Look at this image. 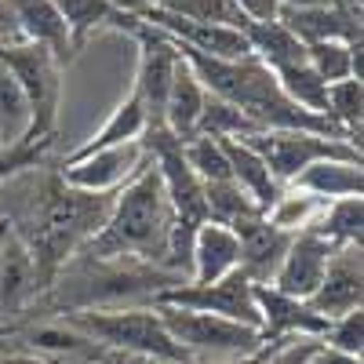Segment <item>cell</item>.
Masks as SVG:
<instances>
[{
	"mask_svg": "<svg viewBox=\"0 0 364 364\" xmlns=\"http://www.w3.org/2000/svg\"><path fill=\"white\" fill-rule=\"evenodd\" d=\"M0 336H4V328H0Z\"/></svg>",
	"mask_w": 364,
	"mask_h": 364,
	"instance_id": "cell-45",
	"label": "cell"
},
{
	"mask_svg": "<svg viewBox=\"0 0 364 364\" xmlns=\"http://www.w3.org/2000/svg\"><path fill=\"white\" fill-rule=\"evenodd\" d=\"M149 132V120H146V109H142V102H139V95L132 91V95L120 102L113 113H109V120L99 128V135H91L73 157H66V161H80V157H87V154H99V149H109V146H124V142H142V135Z\"/></svg>",
	"mask_w": 364,
	"mask_h": 364,
	"instance_id": "cell-23",
	"label": "cell"
},
{
	"mask_svg": "<svg viewBox=\"0 0 364 364\" xmlns=\"http://www.w3.org/2000/svg\"><path fill=\"white\" fill-rule=\"evenodd\" d=\"M259 357V353H255ZM255 357H248V360H230V364H255Z\"/></svg>",
	"mask_w": 364,
	"mask_h": 364,
	"instance_id": "cell-44",
	"label": "cell"
},
{
	"mask_svg": "<svg viewBox=\"0 0 364 364\" xmlns=\"http://www.w3.org/2000/svg\"><path fill=\"white\" fill-rule=\"evenodd\" d=\"M175 211L154 164H146L128 186H120L102 230L77 252L84 259H142L168 269Z\"/></svg>",
	"mask_w": 364,
	"mask_h": 364,
	"instance_id": "cell-2",
	"label": "cell"
},
{
	"mask_svg": "<svg viewBox=\"0 0 364 364\" xmlns=\"http://www.w3.org/2000/svg\"><path fill=\"white\" fill-rule=\"evenodd\" d=\"M91 364H154V360H146L139 353H120V350H95Z\"/></svg>",
	"mask_w": 364,
	"mask_h": 364,
	"instance_id": "cell-39",
	"label": "cell"
},
{
	"mask_svg": "<svg viewBox=\"0 0 364 364\" xmlns=\"http://www.w3.org/2000/svg\"><path fill=\"white\" fill-rule=\"evenodd\" d=\"M29 295H37V269L29 248L11 233L0 245V314H15Z\"/></svg>",
	"mask_w": 364,
	"mask_h": 364,
	"instance_id": "cell-21",
	"label": "cell"
},
{
	"mask_svg": "<svg viewBox=\"0 0 364 364\" xmlns=\"http://www.w3.org/2000/svg\"><path fill=\"white\" fill-rule=\"evenodd\" d=\"M310 230L336 248L360 245V237H364V197H343V200L324 204L321 219Z\"/></svg>",
	"mask_w": 364,
	"mask_h": 364,
	"instance_id": "cell-26",
	"label": "cell"
},
{
	"mask_svg": "<svg viewBox=\"0 0 364 364\" xmlns=\"http://www.w3.org/2000/svg\"><path fill=\"white\" fill-rule=\"evenodd\" d=\"M321 211H324V200L314 197V193H302L295 186H284V193L273 200V208L266 211V219L284 230V233H302V230H310L317 219H321Z\"/></svg>",
	"mask_w": 364,
	"mask_h": 364,
	"instance_id": "cell-28",
	"label": "cell"
},
{
	"mask_svg": "<svg viewBox=\"0 0 364 364\" xmlns=\"http://www.w3.org/2000/svg\"><path fill=\"white\" fill-rule=\"evenodd\" d=\"M168 336L175 346L190 357V364H230V360H248L255 357L266 343L259 328L237 324L215 314H193V310H175V306H157Z\"/></svg>",
	"mask_w": 364,
	"mask_h": 364,
	"instance_id": "cell-4",
	"label": "cell"
},
{
	"mask_svg": "<svg viewBox=\"0 0 364 364\" xmlns=\"http://www.w3.org/2000/svg\"><path fill=\"white\" fill-rule=\"evenodd\" d=\"M26 135H29V102L15 73L0 63V157L26 146Z\"/></svg>",
	"mask_w": 364,
	"mask_h": 364,
	"instance_id": "cell-24",
	"label": "cell"
},
{
	"mask_svg": "<svg viewBox=\"0 0 364 364\" xmlns=\"http://www.w3.org/2000/svg\"><path fill=\"white\" fill-rule=\"evenodd\" d=\"M291 186L331 204L343 197H360L364 193V171H360V161H321V164L302 171Z\"/></svg>",
	"mask_w": 364,
	"mask_h": 364,
	"instance_id": "cell-20",
	"label": "cell"
},
{
	"mask_svg": "<svg viewBox=\"0 0 364 364\" xmlns=\"http://www.w3.org/2000/svg\"><path fill=\"white\" fill-rule=\"evenodd\" d=\"M240 262V245H237V233L230 226L219 223H204L193 233V245H190V284H211V281H223L226 273H233Z\"/></svg>",
	"mask_w": 364,
	"mask_h": 364,
	"instance_id": "cell-16",
	"label": "cell"
},
{
	"mask_svg": "<svg viewBox=\"0 0 364 364\" xmlns=\"http://www.w3.org/2000/svg\"><path fill=\"white\" fill-rule=\"evenodd\" d=\"M331 0H277V8H291V11H306V8H324Z\"/></svg>",
	"mask_w": 364,
	"mask_h": 364,
	"instance_id": "cell-42",
	"label": "cell"
},
{
	"mask_svg": "<svg viewBox=\"0 0 364 364\" xmlns=\"http://www.w3.org/2000/svg\"><path fill=\"white\" fill-rule=\"evenodd\" d=\"M321 346V339H277V343H266L255 357V364H310L314 350Z\"/></svg>",
	"mask_w": 364,
	"mask_h": 364,
	"instance_id": "cell-35",
	"label": "cell"
},
{
	"mask_svg": "<svg viewBox=\"0 0 364 364\" xmlns=\"http://www.w3.org/2000/svg\"><path fill=\"white\" fill-rule=\"evenodd\" d=\"M324 117L360 149V120H364V80H336L324 91Z\"/></svg>",
	"mask_w": 364,
	"mask_h": 364,
	"instance_id": "cell-25",
	"label": "cell"
},
{
	"mask_svg": "<svg viewBox=\"0 0 364 364\" xmlns=\"http://www.w3.org/2000/svg\"><path fill=\"white\" fill-rule=\"evenodd\" d=\"M336 252V245H328L324 237H317L314 230H302L291 237V245L273 273L269 288H277L281 295H291V299H302L310 302V295L321 288V277L328 269V259Z\"/></svg>",
	"mask_w": 364,
	"mask_h": 364,
	"instance_id": "cell-13",
	"label": "cell"
},
{
	"mask_svg": "<svg viewBox=\"0 0 364 364\" xmlns=\"http://www.w3.org/2000/svg\"><path fill=\"white\" fill-rule=\"evenodd\" d=\"M182 58V55H178ZM208 102V91L204 84L197 80V73L182 63L175 80H171V91H168V102H164V128L178 139V142H190L197 135V120H200V109Z\"/></svg>",
	"mask_w": 364,
	"mask_h": 364,
	"instance_id": "cell-19",
	"label": "cell"
},
{
	"mask_svg": "<svg viewBox=\"0 0 364 364\" xmlns=\"http://www.w3.org/2000/svg\"><path fill=\"white\" fill-rule=\"evenodd\" d=\"M321 343L331 346V350L360 357V350H364V310H353V314H343L336 321H328V331H324Z\"/></svg>",
	"mask_w": 364,
	"mask_h": 364,
	"instance_id": "cell-34",
	"label": "cell"
},
{
	"mask_svg": "<svg viewBox=\"0 0 364 364\" xmlns=\"http://www.w3.org/2000/svg\"><path fill=\"white\" fill-rule=\"evenodd\" d=\"M360 44V41H357ZM306 66L324 80V84H336V80H350L353 77V44L346 41H321L306 48ZM357 80V77H353Z\"/></svg>",
	"mask_w": 364,
	"mask_h": 364,
	"instance_id": "cell-32",
	"label": "cell"
},
{
	"mask_svg": "<svg viewBox=\"0 0 364 364\" xmlns=\"http://www.w3.org/2000/svg\"><path fill=\"white\" fill-rule=\"evenodd\" d=\"M310 310L324 321H336L343 314L364 310V255L360 245H343L331 252L321 288L310 295Z\"/></svg>",
	"mask_w": 364,
	"mask_h": 364,
	"instance_id": "cell-10",
	"label": "cell"
},
{
	"mask_svg": "<svg viewBox=\"0 0 364 364\" xmlns=\"http://www.w3.org/2000/svg\"><path fill=\"white\" fill-rule=\"evenodd\" d=\"M15 26H18V41L48 48L63 63V70L73 63L77 48L70 41V26L51 0H15Z\"/></svg>",
	"mask_w": 364,
	"mask_h": 364,
	"instance_id": "cell-15",
	"label": "cell"
},
{
	"mask_svg": "<svg viewBox=\"0 0 364 364\" xmlns=\"http://www.w3.org/2000/svg\"><path fill=\"white\" fill-rule=\"evenodd\" d=\"M277 22L299 44H321V41H360V0H331L324 8H306V11H291L277 8Z\"/></svg>",
	"mask_w": 364,
	"mask_h": 364,
	"instance_id": "cell-11",
	"label": "cell"
},
{
	"mask_svg": "<svg viewBox=\"0 0 364 364\" xmlns=\"http://www.w3.org/2000/svg\"><path fill=\"white\" fill-rule=\"evenodd\" d=\"M149 306H175V310H193V314H215L237 324L259 328V306H255V284L240 269L226 273L223 281L211 284H171L149 295Z\"/></svg>",
	"mask_w": 364,
	"mask_h": 364,
	"instance_id": "cell-7",
	"label": "cell"
},
{
	"mask_svg": "<svg viewBox=\"0 0 364 364\" xmlns=\"http://www.w3.org/2000/svg\"><path fill=\"white\" fill-rule=\"evenodd\" d=\"M33 193H26L15 215H4L11 223V233L29 248L37 269V291L55 281V273L66 266L70 255H77L91 237H95L113 208L117 193H84L55 178H26Z\"/></svg>",
	"mask_w": 364,
	"mask_h": 364,
	"instance_id": "cell-1",
	"label": "cell"
},
{
	"mask_svg": "<svg viewBox=\"0 0 364 364\" xmlns=\"http://www.w3.org/2000/svg\"><path fill=\"white\" fill-rule=\"evenodd\" d=\"M219 142H223V149H226V161H230V175H233V182L255 200V208L266 215V211L273 208V200L284 193V186L269 175L266 161L255 154L248 142H240V139H219Z\"/></svg>",
	"mask_w": 364,
	"mask_h": 364,
	"instance_id": "cell-18",
	"label": "cell"
},
{
	"mask_svg": "<svg viewBox=\"0 0 364 364\" xmlns=\"http://www.w3.org/2000/svg\"><path fill=\"white\" fill-rule=\"evenodd\" d=\"M255 132H259V124L248 120L237 106H230V102H223L215 95H208V102L200 109V120H197V135H208V139H248Z\"/></svg>",
	"mask_w": 364,
	"mask_h": 364,
	"instance_id": "cell-30",
	"label": "cell"
},
{
	"mask_svg": "<svg viewBox=\"0 0 364 364\" xmlns=\"http://www.w3.org/2000/svg\"><path fill=\"white\" fill-rule=\"evenodd\" d=\"M63 324L99 350L139 353L154 364H190V357L175 346L157 306H87L63 317Z\"/></svg>",
	"mask_w": 364,
	"mask_h": 364,
	"instance_id": "cell-3",
	"label": "cell"
},
{
	"mask_svg": "<svg viewBox=\"0 0 364 364\" xmlns=\"http://www.w3.org/2000/svg\"><path fill=\"white\" fill-rule=\"evenodd\" d=\"M18 26H15V0H0V44H15Z\"/></svg>",
	"mask_w": 364,
	"mask_h": 364,
	"instance_id": "cell-37",
	"label": "cell"
},
{
	"mask_svg": "<svg viewBox=\"0 0 364 364\" xmlns=\"http://www.w3.org/2000/svg\"><path fill=\"white\" fill-rule=\"evenodd\" d=\"M310 364H364L360 357H353V353H343V350H331V346H317L314 350V357H310Z\"/></svg>",
	"mask_w": 364,
	"mask_h": 364,
	"instance_id": "cell-38",
	"label": "cell"
},
{
	"mask_svg": "<svg viewBox=\"0 0 364 364\" xmlns=\"http://www.w3.org/2000/svg\"><path fill=\"white\" fill-rule=\"evenodd\" d=\"M237 8L252 22H273L277 18V0H237Z\"/></svg>",
	"mask_w": 364,
	"mask_h": 364,
	"instance_id": "cell-36",
	"label": "cell"
},
{
	"mask_svg": "<svg viewBox=\"0 0 364 364\" xmlns=\"http://www.w3.org/2000/svg\"><path fill=\"white\" fill-rule=\"evenodd\" d=\"M113 4H117V8H124L128 15H135V18H139V15H142V11H149V8H161L164 0H113Z\"/></svg>",
	"mask_w": 364,
	"mask_h": 364,
	"instance_id": "cell-40",
	"label": "cell"
},
{
	"mask_svg": "<svg viewBox=\"0 0 364 364\" xmlns=\"http://www.w3.org/2000/svg\"><path fill=\"white\" fill-rule=\"evenodd\" d=\"M255 306H259V336L262 343L277 339H324L328 321L310 310V302L281 295L269 284H255Z\"/></svg>",
	"mask_w": 364,
	"mask_h": 364,
	"instance_id": "cell-12",
	"label": "cell"
},
{
	"mask_svg": "<svg viewBox=\"0 0 364 364\" xmlns=\"http://www.w3.org/2000/svg\"><path fill=\"white\" fill-rule=\"evenodd\" d=\"M204 204H208V223H219V226H237L245 219L262 215V211L255 208V200L240 190L233 178L204 182Z\"/></svg>",
	"mask_w": 364,
	"mask_h": 364,
	"instance_id": "cell-27",
	"label": "cell"
},
{
	"mask_svg": "<svg viewBox=\"0 0 364 364\" xmlns=\"http://www.w3.org/2000/svg\"><path fill=\"white\" fill-rule=\"evenodd\" d=\"M161 11L190 18V22H204V26H226V29H240L252 22L245 11L237 8V0H164Z\"/></svg>",
	"mask_w": 364,
	"mask_h": 364,
	"instance_id": "cell-29",
	"label": "cell"
},
{
	"mask_svg": "<svg viewBox=\"0 0 364 364\" xmlns=\"http://www.w3.org/2000/svg\"><path fill=\"white\" fill-rule=\"evenodd\" d=\"M149 164V154L142 142H124V146H109L99 154H87L80 161H63L58 175L66 186L84 190V193H117Z\"/></svg>",
	"mask_w": 364,
	"mask_h": 364,
	"instance_id": "cell-9",
	"label": "cell"
},
{
	"mask_svg": "<svg viewBox=\"0 0 364 364\" xmlns=\"http://www.w3.org/2000/svg\"><path fill=\"white\" fill-rule=\"evenodd\" d=\"M0 364H48L37 353H0Z\"/></svg>",
	"mask_w": 364,
	"mask_h": 364,
	"instance_id": "cell-41",
	"label": "cell"
},
{
	"mask_svg": "<svg viewBox=\"0 0 364 364\" xmlns=\"http://www.w3.org/2000/svg\"><path fill=\"white\" fill-rule=\"evenodd\" d=\"M240 142H248L266 161L269 175L281 186H291L302 171L321 164V161H360L357 146H350L343 139L317 135V132H255Z\"/></svg>",
	"mask_w": 364,
	"mask_h": 364,
	"instance_id": "cell-6",
	"label": "cell"
},
{
	"mask_svg": "<svg viewBox=\"0 0 364 364\" xmlns=\"http://www.w3.org/2000/svg\"><path fill=\"white\" fill-rule=\"evenodd\" d=\"M182 157L193 168V175L200 182H223V178H233L230 175V161H226V149L219 139H208V135H197L190 142H182Z\"/></svg>",
	"mask_w": 364,
	"mask_h": 364,
	"instance_id": "cell-33",
	"label": "cell"
},
{
	"mask_svg": "<svg viewBox=\"0 0 364 364\" xmlns=\"http://www.w3.org/2000/svg\"><path fill=\"white\" fill-rule=\"evenodd\" d=\"M245 41H248L252 55L269 73H277L284 66L306 63V44H299L277 18H273V22H248L245 26Z\"/></svg>",
	"mask_w": 364,
	"mask_h": 364,
	"instance_id": "cell-22",
	"label": "cell"
},
{
	"mask_svg": "<svg viewBox=\"0 0 364 364\" xmlns=\"http://www.w3.org/2000/svg\"><path fill=\"white\" fill-rule=\"evenodd\" d=\"M0 63H4L22 95L29 102V135L26 146L37 142H51L55 139V124H58V106H63V63L41 44H0Z\"/></svg>",
	"mask_w": 364,
	"mask_h": 364,
	"instance_id": "cell-5",
	"label": "cell"
},
{
	"mask_svg": "<svg viewBox=\"0 0 364 364\" xmlns=\"http://www.w3.org/2000/svg\"><path fill=\"white\" fill-rule=\"evenodd\" d=\"M135 41H139V73H135L132 91L146 109L149 132H157V128H164V102H168V91H171V80L182 66V58H178L175 41L146 22L135 29Z\"/></svg>",
	"mask_w": 364,
	"mask_h": 364,
	"instance_id": "cell-8",
	"label": "cell"
},
{
	"mask_svg": "<svg viewBox=\"0 0 364 364\" xmlns=\"http://www.w3.org/2000/svg\"><path fill=\"white\" fill-rule=\"evenodd\" d=\"M230 230L237 233V245H240V262H237V269L245 273L252 284H269L295 233L277 230L266 215L245 219V223H237V226H230Z\"/></svg>",
	"mask_w": 364,
	"mask_h": 364,
	"instance_id": "cell-14",
	"label": "cell"
},
{
	"mask_svg": "<svg viewBox=\"0 0 364 364\" xmlns=\"http://www.w3.org/2000/svg\"><path fill=\"white\" fill-rule=\"evenodd\" d=\"M11 237V223L4 219V215H0V245H4V240Z\"/></svg>",
	"mask_w": 364,
	"mask_h": 364,
	"instance_id": "cell-43",
	"label": "cell"
},
{
	"mask_svg": "<svg viewBox=\"0 0 364 364\" xmlns=\"http://www.w3.org/2000/svg\"><path fill=\"white\" fill-rule=\"evenodd\" d=\"M273 77H277V84H281V91H284L288 102H295L299 109H306V113L324 117V91H328V84H324L306 63L284 66V70H277Z\"/></svg>",
	"mask_w": 364,
	"mask_h": 364,
	"instance_id": "cell-31",
	"label": "cell"
},
{
	"mask_svg": "<svg viewBox=\"0 0 364 364\" xmlns=\"http://www.w3.org/2000/svg\"><path fill=\"white\" fill-rule=\"evenodd\" d=\"M51 4L66 18L73 48H80L95 29H128L135 37V29L142 26V18L128 15L124 8H117L113 0H51Z\"/></svg>",
	"mask_w": 364,
	"mask_h": 364,
	"instance_id": "cell-17",
	"label": "cell"
}]
</instances>
